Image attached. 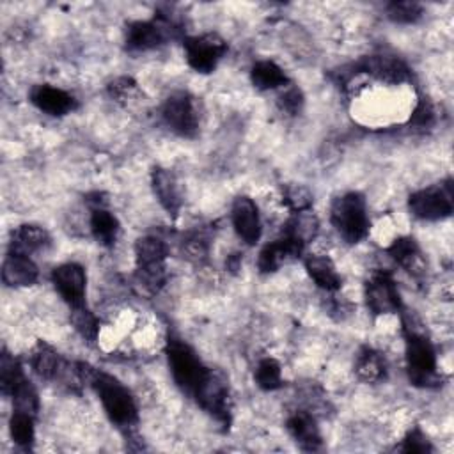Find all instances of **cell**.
Here are the masks:
<instances>
[{
    "instance_id": "ba28073f",
    "label": "cell",
    "mask_w": 454,
    "mask_h": 454,
    "mask_svg": "<svg viewBox=\"0 0 454 454\" xmlns=\"http://www.w3.org/2000/svg\"><path fill=\"white\" fill-rule=\"evenodd\" d=\"M165 124L183 138H193L199 131V112L195 98L184 90L170 94L161 108Z\"/></svg>"
},
{
    "instance_id": "9a60e30c",
    "label": "cell",
    "mask_w": 454,
    "mask_h": 454,
    "mask_svg": "<svg viewBox=\"0 0 454 454\" xmlns=\"http://www.w3.org/2000/svg\"><path fill=\"white\" fill-rule=\"evenodd\" d=\"M355 69H358L355 71V74L365 73L387 83H401L410 80V69L406 67V64L397 57H390V55L365 57L355 66Z\"/></svg>"
},
{
    "instance_id": "5b68a950",
    "label": "cell",
    "mask_w": 454,
    "mask_h": 454,
    "mask_svg": "<svg viewBox=\"0 0 454 454\" xmlns=\"http://www.w3.org/2000/svg\"><path fill=\"white\" fill-rule=\"evenodd\" d=\"M330 222L344 241H362L369 234L371 227L364 195L358 192H348L337 197L330 207Z\"/></svg>"
},
{
    "instance_id": "7c38bea8",
    "label": "cell",
    "mask_w": 454,
    "mask_h": 454,
    "mask_svg": "<svg viewBox=\"0 0 454 454\" xmlns=\"http://www.w3.org/2000/svg\"><path fill=\"white\" fill-rule=\"evenodd\" d=\"M51 282L60 294V298L69 305V309L85 305V287L87 277L80 264L64 262L51 271Z\"/></svg>"
},
{
    "instance_id": "603a6c76",
    "label": "cell",
    "mask_w": 454,
    "mask_h": 454,
    "mask_svg": "<svg viewBox=\"0 0 454 454\" xmlns=\"http://www.w3.org/2000/svg\"><path fill=\"white\" fill-rule=\"evenodd\" d=\"M119 231V220L106 207L90 209V232L101 247H114Z\"/></svg>"
},
{
    "instance_id": "cb8c5ba5",
    "label": "cell",
    "mask_w": 454,
    "mask_h": 454,
    "mask_svg": "<svg viewBox=\"0 0 454 454\" xmlns=\"http://www.w3.org/2000/svg\"><path fill=\"white\" fill-rule=\"evenodd\" d=\"M64 360L59 356V353L46 344L44 340H39L30 355V365L34 372L43 380H57Z\"/></svg>"
},
{
    "instance_id": "74e56055",
    "label": "cell",
    "mask_w": 454,
    "mask_h": 454,
    "mask_svg": "<svg viewBox=\"0 0 454 454\" xmlns=\"http://www.w3.org/2000/svg\"><path fill=\"white\" fill-rule=\"evenodd\" d=\"M207 238L202 232H192L184 241H183V250L188 254L192 259H202L207 254Z\"/></svg>"
},
{
    "instance_id": "d6a6232c",
    "label": "cell",
    "mask_w": 454,
    "mask_h": 454,
    "mask_svg": "<svg viewBox=\"0 0 454 454\" xmlns=\"http://www.w3.org/2000/svg\"><path fill=\"white\" fill-rule=\"evenodd\" d=\"M282 202L293 211H309L312 206V193L303 184H287L282 190Z\"/></svg>"
},
{
    "instance_id": "30bf717a",
    "label": "cell",
    "mask_w": 454,
    "mask_h": 454,
    "mask_svg": "<svg viewBox=\"0 0 454 454\" xmlns=\"http://www.w3.org/2000/svg\"><path fill=\"white\" fill-rule=\"evenodd\" d=\"M197 404L207 411L215 420H218L222 426L231 424V397H229V387L225 383V378L209 371L204 383L195 392Z\"/></svg>"
},
{
    "instance_id": "d6986e66",
    "label": "cell",
    "mask_w": 454,
    "mask_h": 454,
    "mask_svg": "<svg viewBox=\"0 0 454 454\" xmlns=\"http://www.w3.org/2000/svg\"><path fill=\"white\" fill-rule=\"evenodd\" d=\"M39 277L37 266L34 261L18 252H9L2 264V280L9 287H27L35 284Z\"/></svg>"
},
{
    "instance_id": "6da1fadb",
    "label": "cell",
    "mask_w": 454,
    "mask_h": 454,
    "mask_svg": "<svg viewBox=\"0 0 454 454\" xmlns=\"http://www.w3.org/2000/svg\"><path fill=\"white\" fill-rule=\"evenodd\" d=\"M401 312V325L404 335V358H406V372L410 381L415 387L431 388L438 387L442 376L438 374L436 353L434 348L426 335L419 319L410 312Z\"/></svg>"
},
{
    "instance_id": "8d00e7d4",
    "label": "cell",
    "mask_w": 454,
    "mask_h": 454,
    "mask_svg": "<svg viewBox=\"0 0 454 454\" xmlns=\"http://www.w3.org/2000/svg\"><path fill=\"white\" fill-rule=\"evenodd\" d=\"M108 92L115 101L124 103L137 92V82L133 78H128V76L115 78L114 82L108 83Z\"/></svg>"
},
{
    "instance_id": "e0dca14e",
    "label": "cell",
    "mask_w": 454,
    "mask_h": 454,
    "mask_svg": "<svg viewBox=\"0 0 454 454\" xmlns=\"http://www.w3.org/2000/svg\"><path fill=\"white\" fill-rule=\"evenodd\" d=\"M151 184L154 197L158 199L160 206L168 213V216L176 218L179 215V209L183 206L181 192L176 176L163 167H154L151 170Z\"/></svg>"
},
{
    "instance_id": "2e32d148",
    "label": "cell",
    "mask_w": 454,
    "mask_h": 454,
    "mask_svg": "<svg viewBox=\"0 0 454 454\" xmlns=\"http://www.w3.org/2000/svg\"><path fill=\"white\" fill-rule=\"evenodd\" d=\"M30 101L37 110L53 117H62L76 108V99L69 92L48 83L34 85L30 90Z\"/></svg>"
},
{
    "instance_id": "ffe728a7",
    "label": "cell",
    "mask_w": 454,
    "mask_h": 454,
    "mask_svg": "<svg viewBox=\"0 0 454 454\" xmlns=\"http://www.w3.org/2000/svg\"><path fill=\"white\" fill-rule=\"evenodd\" d=\"M387 254L413 277H420L426 271L422 250L411 236H403L392 241V245L387 248Z\"/></svg>"
},
{
    "instance_id": "d4e9b609",
    "label": "cell",
    "mask_w": 454,
    "mask_h": 454,
    "mask_svg": "<svg viewBox=\"0 0 454 454\" xmlns=\"http://www.w3.org/2000/svg\"><path fill=\"white\" fill-rule=\"evenodd\" d=\"M355 372L365 383L381 381L387 374V364L383 355L369 346H364L356 355Z\"/></svg>"
},
{
    "instance_id": "836d02e7",
    "label": "cell",
    "mask_w": 454,
    "mask_h": 454,
    "mask_svg": "<svg viewBox=\"0 0 454 454\" xmlns=\"http://www.w3.org/2000/svg\"><path fill=\"white\" fill-rule=\"evenodd\" d=\"M387 16L395 23L410 25L422 18V5L417 2H390L387 5Z\"/></svg>"
},
{
    "instance_id": "f546056e",
    "label": "cell",
    "mask_w": 454,
    "mask_h": 454,
    "mask_svg": "<svg viewBox=\"0 0 454 454\" xmlns=\"http://www.w3.org/2000/svg\"><path fill=\"white\" fill-rule=\"evenodd\" d=\"M254 380H255V385L262 390H277L282 387V369H280V364L271 358V356H266V358H261L257 367H255V372H254Z\"/></svg>"
},
{
    "instance_id": "4dcf8cb0",
    "label": "cell",
    "mask_w": 454,
    "mask_h": 454,
    "mask_svg": "<svg viewBox=\"0 0 454 454\" xmlns=\"http://www.w3.org/2000/svg\"><path fill=\"white\" fill-rule=\"evenodd\" d=\"M11 397H12V406H14L16 411H25V413H30L34 417L37 415V411H39V397H37V392H35L34 385L27 378L21 380L14 387Z\"/></svg>"
},
{
    "instance_id": "44dd1931",
    "label": "cell",
    "mask_w": 454,
    "mask_h": 454,
    "mask_svg": "<svg viewBox=\"0 0 454 454\" xmlns=\"http://www.w3.org/2000/svg\"><path fill=\"white\" fill-rule=\"evenodd\" d=\"M50 241L51 239H50V234L46 232V229H43L41 225H34V223H23L12 231L9 252L30 255L34 252H41V250L48 248Z\"/></svg>"
},
{
    "instance_id": "4fadbf2b",
    "label": "cell",
    "mask_w": 454,
    "mask_h": 454,
    "mask_svg": "<svg viewBox=\"0 0 454 454\" xmlns=\"http://www.w3.org/2000/svg\"><path fill=\"white\" fill-rule=\"evenodd\" d=\"M231 218L236 234L247 243V245H255L261 238V218H259V209L255 202L247 197L239 195L232 202L231 209Z\"/></svg>"
},
{
    "instance_id": "f1b7e54d",
    "label": "cell",
    "mask_w": 454,
    "mask_h": 454,
    "mask_svg": "<svg viewBox=\"0 0 454 454\" xmlns=\"http://www.w3.org/2000/svg\"><path fill=\"white\" fill-rule=\"evenodd\" d=\"M21 380H25V376H23V369H21L20 360L14 355H11L7 349H4L2 356H0V388H2V394L11 395L14 387Z\"/></svg>"
},
{
    "instance_id": "5bb4252c",
    "label": "cell",
    "mask_w": 454,
    "mask_h": 454,
    "mask_svg": "<svg viewBox=\"0 0 454 454\" xmlns=\"http://www.w3.org/2000/svg\"><path fill=\"white\" fill-rule=\"evenodd\" d=\"M305 245L291 236L282 234V238L275 239L273 243H268L261 252L257 259V268L261 273H273L277 271L284 262L291 259H298L303 252Z\"/></svg>"
},
{
    "instance_id": "52a82bcc",
    "label": "cell",
    "mask_w": 454,
    "mask_h": 454,
    "mask_svg": "<svg viewBox=\"0 0 454 454\" xmlns=\"http://www.w3.org/2000/svg\"><path fill=\"white\" fill-rule=\"evenodd\" d=\"M452 207H454V193H452L450 179L417 190L408 197L410 213L415 218L426 220V222H438L450 216Z\"/></svg>"
},
{
    "instance_id": "7402d4cb",
    "label": "cell",
    "mask_w": 454,
    "mask_h": 454,
    "mask_svg": "<svg viewBox=\"0 0 454 454\" xmlns=\"http://www.w3.org/2000/svg\"><path fill=\"white\" fill-rule=\"evenodd\" d=\"M305 270L319 289H323L326 293H335L340 289L342 280H340V275L337 273V268L330 257L312 254V255L305 257Z\"/></svg>"
},
{
    "instance_id": "d590c367",
    "label": "cell",
    "mask_w": 454,
    "mask_h": 454,
    "mask_svg": "<svg viewBox=\"0 0 454 454\" xmlns=\"http://www.w3.org/2000/svg\"><path fill=\"white\" fill-rule=\"evenodd\" d=\"M399 450L408 454H426V452H433V445L427 440V436L420 431V427H413L403 438Z\"/></svg>"
},
{
    "instance_id": "8fae6325",
    "label": "cell",
    "mask_w": 454,
    "mask_h": 454,
    "mask_svg": "<svg viewBox=\"0 0 454 454\" xmlns=\"http://www.w3.org/2000/svg\"><path fill=\"white\" fill-rule=\"evenodd\" d=\"M365 303L374 316L399 312L403 309L397 284L387 271H376L365 282Z\"/></svg>"
},
{
    "instance_id": "7a4b0ae2",
    "label": "cell",
    "mask_w": 454,
    "mask_h": 454,
    "mask_svg": "<svg viewBox=\"0 0 454 454\" xmlns=\"http://www.w3.org/2000/svg\"><path fill=\"white\" fill-rule=\"evenodd\" d=\"M87 385L92 387V390L99 397L108 419L117 427L129 429L138 422L137 403H135L131 392L117 378L89 365Z\"/></svg>"
},
{
    "instance_id": "83f0119b",
    "label": "cell",
    "mask_w": 454,
    "mask_h": 454,
    "mask_svg": "<svg viewBox=\"0 0 454 454\" xmlns=\"http://www.w3.org/2000/svg\"><path fill=\"white\" fill-rule=\"evenodd\" d=\"M34 415L25 411H12V417L9 420V433L16 445L28 449L34 443L35 438V427H34Z\"/></svg>"
},
{
    "instance_id": "ac0fdd59",
    "label": "cell",
    "mask_w": 454,
    "mask_h": 454,
    "mask_svg": "<svg viewBox=\"0 0 454 454\" xmlns=\"http://www.w3.org/2000/svg\"><path fill=\"white\" fill-rule=\"evenodd\" d=\"M286 427L289 431V434L293 436V440L296 442V445L301 450L307 452H314L319 450L323 445V438L317 427L316 419L309 413V411H294L287 417Z\"/></svg>"
},
{
    "instance_id": "484cf974",
    "label": "cell",
    "mask_w": 454,
    "mask_h": 454,
    "mask_svg": "<svg viewBox=\"0 0 454 454\" xmlns=\"http://www.w3.org/2000/svg\"><path fill=\"white\" fill-rule=\"evenodd\" d=\"M250 80L255 89L259 90H270V89H280L289 83L287 74L284 69L275 64L273 60H259L250 69Z\"/></svg>"
},
{
    "instance_id": "1f68e13d",
    "label": "cell",
    "mask_w": 454,
    "mask_h": 454,
    "mask_svg": "<svg viewBox=\"0 0 454 454\" xmlns=\"http://www.w3.org/2000/svg\"><path fill=\"white\" fill-rule=\"evenodd\" d=\"M71 323L74 326V330L89 342H94L99 332V323L96 319V316L83 305V307H76L71 309Z\"/></svg>"
},
{
    "instance_id": "4316f807",
    "label": "cell",
    "mask_w": 454,
    "mask_h": 454,
    "mask_svg": "<svg viewBox=\"0 0 454 454\" xmlns=\"http://www.w3.org/2000/svg\"><path fill=\"white\" fill-rule=\"evenodd\" d=\"M319 231V222L316 218V215L309 211H301V213H293V216L286 222L284 225V232L286 236H291L298 241H301L303 245H307L309 241H312L316 238Z\"/></svg>"
},
{
    "instance_id": "3957f363",
    "label": "cell",
    "mask_w": 454,
    "mask_h": 454,
    "mask_svg": "<svg viewBox=\"0 0 454 454\" xmlns=\"http://www.w3.org/2000/svg\"><path fill=\"white\" fill-rule=\"evenodd\" d=\"M165 353L176 385L184 394L193 397L211 369H207L202 364V360L190 344H186L183 339L176 335H168Z\"/></svg>"
},
{
    "instance_id": "e575fe53",
    "label": "cell",
    "mask_w": 454,
    "mask_h": 454,
    "mask_svg": "<svg viewBox=\"0 0 454 454\" xmlns=\"http://www.w3.org/2000/svg\"><path fill=\"white\" fill-rule=\"evenodd\" d=\"M303 101H305L303 92L298 87L286 85V87H282V92L278 94L277 105L287 115H298L303 108Z\"/></svg>"
},
{
    "instance_id": "8992f818",
    "label": "cell",
    "mask_w": 454,
    "mask_h": 454,
    "mask_svg": "<svg viewBox=\"0 0 454 454\" xmlns=\"http://www.w3.org/2000/svg\"><path fill=\"white\" fill-rule=\"evenodd\" d=\"M181 25L168 14H158L153 20H137L128 23L124 43L129 51H147L165 44L170 37L181 34Z\"/></svg>"
},
{
    "instance_id": "f35d334b",
    "label": "cell",
    "mask_w": 454,
    "mask_h": 454,
    "mask_svg": "<svg viewBox=\"0 0 454 454\" xmlns=\"http://www.w3.org/2000/svg\"><path fill=\"white\" fill-rule=\"evenodd\" d=\"M434 121V110H433V105L427 98H420L419 105L415 106L413 114H411V119L410 122L417 128H427L431 126Z\"/></svg>"
},
{
    "instance_id": "277c9868",
    "label": "cell",
    "mask_w": 454,
    "mask_h": 454,
    "mask_svg": "<svg viewBox=\"0 0 454 454\" xmlns=\"http://www.w3.org/2000/svg\"><path fill=\"white\" fill-rule=\"evenodd\" d=\"M135 278L149 294L158 293L167 280V245L156 236H144L135 241Z\"/></svg>"
},
{
    "instance_id": "9c48e42d",
    "label": "cell",
    "mask_w": 454,
    "mask_h": 454,
    "mask_svg": "<svg viewBox=\"0 0 454 454\" xmlns=\"http://www.w3.org/2000/svg\"><path fill=\"white\" fill-rule=\"evenodd\" d=\"M184 55L188 66L202 74L215 71L227 51V43L218 34L207 32L193 37H184Z\"/></svg>"
}]
</instances>
